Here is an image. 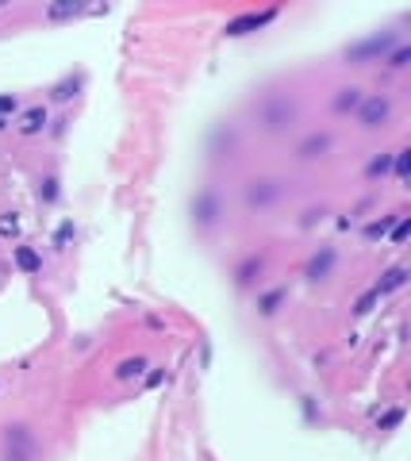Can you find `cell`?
<instances>
[{
	"label": "cell",
	"instance_id": "obj_1",
	"mask_svg": "<svg viewBox=\"0 0 411 461\" xmlns=\"http://www.w3.org/2000/svg\"><path fill=\"white\" fill-rule=\"evenodd\" d=\"M223 216H227V204H223V196H219V188H200V193H193V200H188V219H193L196 230L219 227Z\"/></svg>",
	"mask_w": 411,
	"mask_h": 461
},
{
	"label": "cell",
	"instance_id": "obj_2",
	"mask_svg": "<svg viewBox=\"0 0 411 461\" xmlns=\"http://www.w3.org/2000/svg\"><path fill=\"white\" fill-rule=\"evenodd\" d=\"M281 196H285V181L254 177V181H246L242 185V208L246 212H269V208L281 204Z\"/></svg>",
	"mask_w": 411,
	"mask_h": 461
},
{
	"label": "cell",
	"instance_id": "obj_3",
	"mask_svg": "<svg viewBox=\"0 0 411 461\" xmlns=\"http://www.w3.org/2000/svg\"><path fill=\"white\" fill-rule=\"evenodd\" d=\"M0 461H39V439L31 427L8 423L4 427V446H0Z\"/></svg>",
	"mask_w": 411,
	"mask_h": 461
},
{
	"label": "cell",
	"instance_id": "obj_4",
	"mask_svg": "<svg viewBox=\"0 0 411 461\" xmlns=\"http://www.w3.org/2000/svg\"><path fill=\"white\" fill-rule=\"evenodd\" d=\"M392 112H396V100L389 93H365V100L358 104L353 119H358L361 131H381L392 123Z\"/></svg>",
	"mask_w": 411,
	"mask_h": 461
},
{
	"label": "cell",
	"instance_id": "obj_5",
	"mask_svg": "<svg viewBox=\"0 0 411 461\" xmlns=\"http://www.w3.org/2000/svg\"><path fill=\"white\" fill-rule=\"evenodd\" d=\"M400 39L392 35V31H373V35L358 39V43L346 46V62L350 65H369V62H384V54L396 46Z\"/></svg>",
	"mask_w": 411,
	"mask_h": 461
},
{
	"label": "cell",
	"instance_id": "obj_6",
	"mask_svg": "<svg viewBox=\"0 0 411 461\" xmlns=\"http://www.w3.org/2000/svg\"><path fill=\"white\" fill-rule=\"evenodd\" d=\"M258 119H261V127L266 131H289L292 123H296V104L289 100V96H281V93H273V96H266V100L258 104Z\"/></svg>",
	"mask_w": 411,
	"mask_h": 461
},
{
	"label": "cell",
	"instance_id": "obj_7",
	"mask_svg": "<svg viewBox=\"0 0 411 461\" xmlns=\"http://www.w3.org/2000/svg\"><path fill=\"white\" fill-rule=\"evenodd\" d=\"M46 127H51V104H31L12 119V131L20 138H39L46 135Z\"/></svg>",
	"mask_w": 411,
	"mask_h": 461
},
{
	"label": "cell",
	"instance_id": "obj_8",
	"mask_svg": "<svg viewBox=\"0 0 411 461\" xmlns=\"http://www.w3.org/2000/svg\"><path fill=\"white\" fill-rule=\"evenodd\" d=\"M277 15H281V8H261V12H242V15H235V20H227L223 35H227V39H242V35H254V31L269 27V23H273Z\"/></svg>",
	"mask_w": 411,
	"mask_h": 461
},
{
	"label": "cell",
	"instance_id": "obj_9",
	"mask_svg": "<svg viewBox=\"0 0 411 461\" xmlns=\"http://www.w3.org/2000/svg\"><path fill=\"white\" fill-rule=\"evenodd\" d=\"M334 266H339V246L327 242V246H319V250L304 261V277H308L311 285H319V281H327V277L334 273Z\"/></svg>",
	"mask_w": 411,
	"mask_h": 461
},
{
	"label": "cell",
	"instance_id": "obj_10",
	"mask_svg": "<svg viewBox=\"0 0 411 461\" xmlns=\"http://www.w3.org/2000/svg\"><path fill=\"white\" fill-rule=\"evenodd\" d=\"M238 150V127L235 123H216L208 131V158H231Z\"/></svg>",
	"mask_w": 411,
	"mask_h": 461
},
{
	"label": "cell",
	"instance_id": "obj_11",
	"mask_svg": "<svg viewBox=\"0 0 411 461\" xmlns=\"http://www.w3.org/2000/svg\"><path fill=\"white\" fill-rule=\"evenodd\" d=\"M331 146H334L331 131H308V135L296 143V158H300V162H319V158L331 154Z\"/></svg>",
	"mask_w": 411,
	"mask_h": 461
},
{
	"label": "cell",
	"instance_id": "obj_12",
	"mask_svg": "<svg viewBox=\"0 0 411 461\" xmlns=\"http://www.w3.org/2000/svg\"><path fill=\"white\" fill-rule=\"evenodd\" d=\"M261 273H266V254H246V258L231 269V281H235V288L246 292V288H258Z\"/></svg>",
	"mask_w": 411,
	"mask_h": 461
},
{
	"label": "cell",
	"instance_id": "obj_13",
	"mask_svg": "<svg viewBox=\"0 0 411 461\" xmlns=\"http://www.w3.org/2000/svg\"><path fill=\"white\" fill-rule=\"evenodd\" d=\"M12 266L20 269L23 277H43V250L31 242H15L12 246Z\"/></svg>",
	"mask_w": 411,
	"mask_h": 461
},
{
	"label": "cell",
	"instance_id": "obj_14",
	"mask_svg": "<svg viewBox=\"0 0 411 461\" xmlns=\"http://www.w3.org/2000/svg\"><path fill=\"white\" fill-rule=\"evenodd\" d=\"M289 285H273V288H261L258 292V300H254V308H258V316L261 319H273L277 311L285 308V304H289Z\"/></svg>",
	"mask_w": 411,
	"mask_h": 461
},
{
	"label": "cell",
	"instance_id": "obj_15",
	"mask_svg": "<svg viewBox=\"0 0 411 461\" xmlns=\"http://www.w3.org/2000/svg\"><path fill=\"white\" fill-rule=\"evenodd\" d=\"M146 369H150V358H146V353H135V358H123L112 377H116L119 384H131V381H143Z\"/></svg>",
	"mask_w": 411,
	"mask_h": 461
},
{
	"label": "cell",
	"instance_id": "obj_16",
	"mask_svg": "<svg viewBox=\"0 0 411 461\" xmlns=\"http://www.w3.org/2000/svg\"><path fill=\"white\" fill-rule=\"evenodd\" d=\"M361 100H365V89L346 85V89H339V93L331 96V112H334V115H353Z\"/></svg>",
	"mask_w": 411,
	"mask_h": 461
},
{
	"label": "cell",
	"instance_id": "obj_17",
	"mask_svg": "<svg viewBox=\"0 0 411 461\" xmlns=\"http://www.w3.org/2000/svg\"><path fill=\"white\" fill-rule=\"evenodd\" d=\"M35 200L43 204V208H51V204L62 200V177L58 173H43V177L35 181Z\"/></svg>",
	"mask_w": 411,
	"mask_h": 461
},
{
	"label": "cell",
	"instance_id": "obj_18",
	"mask_svg": "<svg viewBox=\"0 0 411 461\" xmlns=\"http://www.w3.org/2000/svg\"><path fill=\"white\" fill-rule=\"evenodd\" d=\"M404 216V212H389V216H377V219H365L361 223V238L365 242H377V238H389V230L396 227V219Z\"/></svg>",
	"mask_w": 411,
	"mask_h": 461
},
{
	"label": "cell",
	"instance_id": "obj_19",
	"mask_svg": "<svg viewBox=\"0 0 411 461\" xmlns=\"http://www.w3.org/2000/svg\"><path fill=\"white\" fill-rule=\"evenodd\" d=\"M407 277H411V269H407V266H392V269H384V273H381V281L373 285V292L384 300L389 292H396V288H404V285H407Z\"/></svg>",
	"mask_w": 411,
	"mask_h": 461
},
{
	"label": "cell",
	"instance_id": "obj_20",
	"mask_svg": "<svg viewBox=\"0 0 411 461\" xmlns=\"http://www.w3.org/2000/svg\"><path fill=\"white\" fill-rule=\"evenodd\" d=\"M89 8L85 4H73V0H65V4H46L43 8V20L46 23H70V20H81Z\"/></svg>",
	"mask_w": 411,
	"mask_h": 461
},
{
	"label": "cell",
	"instance_id": "obj_21",
	"mask_svg": "<svg viewBox=\"0 0 411 461\" xmlns=\"http://www.w3.org/2000/svg\"><path fill=\"white\" fill-rule=\"evenodd\" d=\"M81 85H85V77H81V73H77V77L70 73V77L54 81V85H51V104H70L73 96L81 93Z\"/></svg>",
	"mask_w": 411,
	"mask_h": 461
},
{
	"label": "cell",
	"instance_id": "obj_22",
	"mask_svg": "<svg viewBox=\"0 0 411 461\" xmlns=\"http://www.w3.org/2000/svg\"><path fill=\"white\" fill-rule=\"evenodd\" d=\"M20 235H23L20 212H0V242H15Z\"/></svg>",
	"mask_w": 411,
	"mask_h": 461
},
{
	"label": "cell",
	"instance_id": "obj_23",
	"mask_svg": "<svg viewBox=\"0 0 411 461\" xmlns=\"http://www.w3.org/2000/svg\"><path fill=\"white\" fill-rule=\"evenodd\" d=\"M73 238H77V223H73V219H70V216H65V219H62V223H58V227H54V235H51V246H54V250H58V254H62V250H65V246H70V242H73Z\"/></svg>",
	"mask_w": 411,
	"mask_h": 461
},
{
	"label": "cell",
	"instance_id": "obj_24",
	"mask_svg": "<svg viewBox=\"0 0 411 461\" xmlns=\"http://www.w3.org/2000/svg\"><path fill=\"white\" fill-rule=\"evenodd\" d=\"M384 65H389V73L407 70V65H411V46H407V43H396L389 54H384Z\"/></svg>",
	"mask_w": 411,
	"mask_h": 461
},
{
	"label": "cell",
	"instance_id": "obj_25",
	"mask_svg": "<svg viewBox=\"0 0 411 461\" xmlns=\"http://www.w3.org/2000/svg\"><path fill=\"white\" fill-rule=\"evenodd\" d=\"M15 112H20V96H15V93H0V131L12 127Z\"/></svg>",
	"mask_w": 411,
	"mask_h": 461
},
{
	"label": "cell",
	"instance_id": "obj_26",
	"mask_svg": "<svg viewBox=\"0 0 411 461\" xmlns=\"http://www.w3.org/2000/svg\"><path fill=\"white\" fill-rule=\"evenodd\" d=\"M389 173H392V150H384V154H377V158H369V166H365V177H369V181L389 177Z\"/></svg>",
	"mask_w": 411,
	"mask_h": 461
},
{
	"label": "cell",
	"instance_id": "obj_27",
	"mask_svg": "<svg viewBox=\"0 0 411 461\" xmlns=\"http://www.w3.org/2000/svg\"><path fill=\"white\" fill-rule=\"evenodd\" d=\"M400 423H404V408H400V403H392L384 415H377V431H396Z\"/></svg>",
	"mask_w": 411,
	"mask_h": 461
},
{
	"label": "cell",
	"instance_id": "obj_28",
	"mask_svg": "<svg viewBox=\"0 0 411 461\" xmlns=\"http://www.w3.org/2000/svg\"><path fill=\"white\" fill-rule=\"evenodd\" d=\"M327 216H331V208H327V204H315V208H308V212H304V216H300V223H296V227H300V230H311L315 223H323Z\"/></svg>",
	"mask_w": 411,
	"mask_h": 461
},
{
	"label": "cell",
	"instance_id": "obj_29",
	"mask_svg": "<svg viewBox=\"0 0 411 461\" xmlns=\"http://www.w3.org/2000/svg\"><path fill=\"white\" fill-rule=\"evenodd\" d=\"M377 304H381V296H377V292H373V288H365V292H361V296H358V300H353V316H358V319H365V316H369V311H373V308H377Z\"/></svg>",
	"mask_w": 411,
	"mask_h": 461
},
{
	"label": "cell",
	"instance_id": "obj_30",
	"mask_svg": "<svg viewBox=\"0 0 411 461\" xmlns=\"http://www.w3.org/2000/svg\"><path fill=\"white\" fill-rule=\"evenodd\" d=\"M300 408H304V419H308V423H323V411L315 408V396H300Z\"/></svg>",
	"mask_w": 411,
	"mask_h": 461
},
{
	"label": "cell",
	"instance_id": "obj_31",
	"mask_svg": "<svg viewBox=\"0 0 411 461\" xmlns=\"http://www.w3.org/2000/svg\"><path fill=\"white\" fill-rule=\"evenodd\" d=\"M407 230H411L407 216H400V219H396V227L389 230V235H392V246H400V242H404V238H407Z\"/></svg>",
	"mask_w": 411,
	"mask_h": 461
},
{
	"label": "cell",
	"instance_id": "obj_32",
	"mask_svg": "<svg viewBox=\"0 0 411 461\" xmlns=\"http://www.w3.org/2000/svg\"><path fill=\"white\" fill-rule=\"evenodd\" d=\"M65 131H70V119H65V115L54 119V115H51V127H46V135H51V138H65Z\"/></svg>",
	"mask_w": 411,
	"mask_h": 461
},
{
	"label": "cell",
	"instance_id": "obj_33",
	"mask_svg": "<svg viewBox=\"0 0 411 461\" xmlns=\"http://www.w3.org/2000/svg\"><path fill=\"white\" fill-rule=\"evenodd\" d=\"M93 346V335H77V342H73V350H89Z\"/></svg>",
	"mask_w": 411,
	"mask_h": 461
},
{
	"label": "cell",
	"instance_id": "obj_34",
	"mask_svg": "<svg viewBox=\"0 0 411 461\" xmlns=\"http://www.w3.org/2000/svg\"><path fill=\"white\" fill-rule=\"evenodd\" d=\"M327 361H331V353H327V350H323V353H315V358H311V365H315V369H319V365H327Z\"/></svg>",
	"mask_w": 411,
	"mask_h": 461
}]
</instances>
